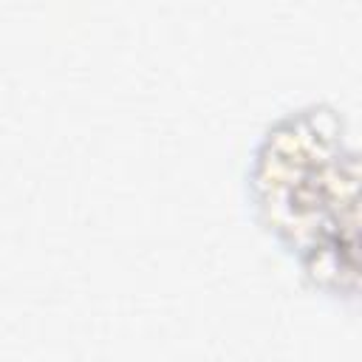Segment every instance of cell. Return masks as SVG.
Returning <instances> with one entry per match:
<instances>
[{"label": "cell", "instance_id": "1", "mask_svg": "<svg viewBox=\"0 0 362 362\" xmlns=\"http://www.w3.org/2000/svg\"><path fill=\"white\" fill-rule=\"evenodd\" d=\"M252 223L291 260L320 300L354 311L359 300L356 150L345 110L303 102L272 116L240 173Z\"/></svg>", "mask_w": 362, "mask_h": 362}]
</instances>
